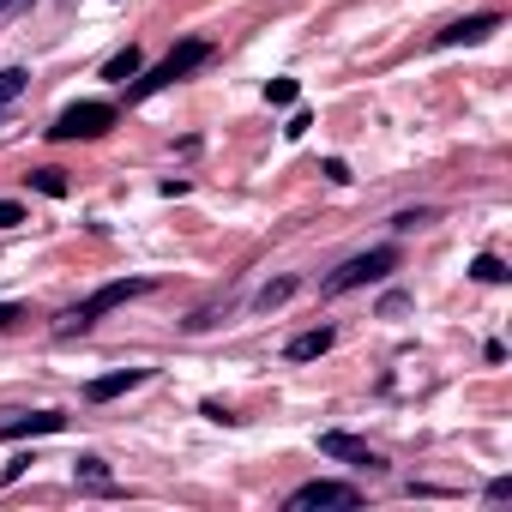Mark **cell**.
Here are the masks:
<instances>
[{"label":"cell","mask_w":512,"mask_h":512,"mask_svg":"<svg viewBox=\"0 0 512 512\" xmlns=\"http://www.w3.org/2000/svg\"><path fill=\"white\" fill-rule=\"evenodd\" d=\"M145 290H151V278H121V284H103V290H91L79 308H67L55 332H61V338H79V332H91L103 314H115L121 302H133V296H145Z\"/></svg>","instance_id":"obj_1"},{"label":"cell","mask_w":512,"mask_h":512,"mask_svg":"<svg viewBox=\"0 0 512 512\" xmlns=\"http://www.w3.org/2000/svg\"><path fill=\"white\" fill-rule=\"evenodd\" d=\"M211 61V49L193 37V43H181V49H169V61H157L151 73H139V79H127V97L139 103V97H157V91H169V85H181L193 67H205Z\"/></svg>","instance_id":"obj_2"},{"label":"cell","mask_w":512,"mask_h":512,"mask_svg":"<svg viewBox=\"0 0 512 512\" xmlns=\"http://www.w3.org/2000/svg\"><path fill=\"white\" fill-rule=\"evenodd\" d=\"M386 272H398V247H368V253L344 260V266L320 284V296H350V290H362V284H380Z\"/></svg>","instance_id":"obj_3"},{"label":"cell","mask_w":512,"mask_h":512,"mask_svg":"<svg viewBox=\"0 0 512 512\" xmlns=\"http://www.w3.org/2000/svg\"><path fill=\"white\" fill-rule=\"evenodd\" d=\"M115 127V103H73V109H61V121L49 127L55 139H103Z\"/></svg>","instance_id":"obj_4"},{"label":"cell","mask_w":512,"mask_h":512,"mask_svg":"<svg viewBox=\"0 0 512 512\" xmlns=\"http://www.w3.org/2000/svg\"><path fill=\"white\" fill-rule=\"evenodd\" d=\"M320 452H326V458H338V464H350V470H386V458H380L374 446H362L356 434H338V428H332V434H320Z\"/></svg>","instance_id":"obj_5"},{"label":"cell","mask_w":512,"mask_h":512,"mask_svg":"<svg viewBox=\"0 0 512 512\" xmlns=\"http://www.w3.org/2000/svg\"><path fill=\"white\" fill-rule=\"evenodd\" d=\"M362 494L350 488V482H302L296 494H290V512H314V506H356Z\"/></svg>","instance_id":"obj_6"},{"label":"cell","mask_w":512,"mask_h":512,"mask_svg":"<svg viewBox=\"0 0 512 512\" xmlns=\"http://www.w3.org/2000/svg\"><path fill=\"white\" fill-rule=\"evenodd\" d=\"M67 416L61 410H37V416H0V440H31V434H61Z\"/></svg>","instance_id":"obj_7"},{"label":"cell","mask_w":512,"mask_h":512,"mask_svg":"<svg viewBox=\"0 0 512 512\" xmlns=\"http://www.w3.org/2000/svg\"><path fill=\"white\" fill-rule=\"evenodd\" d=\"M494 31H500V19H494V13H470V19L446 25L434 43H440V49H464V43H482V37H494Z\"/></svg>","instance_id":"obj_8"},{"label":"cell","mask_w":512,"mask_h":512,"mask_svg":"<svg viewBox=\"0 0 512 512\" xmlns=\"http://www.w3.org/2000/svg\"><path fill=\"white\" fill-rule=\"evenodd\" d=\"M145 380H151V368H115V374L91 380L85 398H91V404H109V398H121V392H133V386H145Z\"/></svg>","instance_id":"obj_9"},{"label":"cell","mask_w":512,"mask_h":512,"mask_svg":"<svg viewBox=\"0 0 512 512\" xmlns=\"http://www.w3.org/2000/svg\"><path fill=\"white\" fill-rule=\"evenodd\" d=\"M332 344H338V332H332V326H314V332L290 338V350H284V356H290V362H314V356H326Z\"/></svg>","instance_id":"obj_10"},{"label":"cell","mask_w":512,"mask_h":512,"mask_svg":"<svg viewBox=\"0 0 512 512\" xmlns=\"http://www.w3.org/2000/svg\"><path fill=\"white\" fill-rule=\"evenodd\" d=\"M139 73H145V55H139L133 43H127V49H121V55L103 67V79H109V85H127V79H139Z\"/></svg>","instance_id":"obj_11"},{"label":"cell","mask_w":512,"mask_h":512,"mask_svg":"<svg viewBox=\"0 0 512 512\" xmlns=\"http://www.w3.org/2000/svg\"><path fill=\"white\" fill-rule=\"evenodd\" d=\"M73 476H79L85 488H97V494H115V482H109V464H103V458H91V452H85V458H73Z\"/></svg>","instance_id":"obj_12"},{"label":"cell","mask_w":512,"mask_h":512,"mask_svg":"<svg viewBox=\"0 0 512 512\" xmlns=\"http://www.w3.org/2000/svg\"><path fill=\"white\" fill-rule=\"evenodd\" d=\"M25 85H31V73H25V67H0V115H7V109L25 97Z\"/></svg>","instance_id":"obj_13"},{"label":"cell","mask_w":512,"mask_h":512,"mask_svg":"<svg viewBox=\"0 0 512 512\" xmlns=\"http://www.w3.org/2000/svg\"><path fill=\"white\" fill-rule=\"evenodd\" d=\"M470 278H476V284H506V278H512V272H506V266H500V260H494V253H482V260H476V266H470Z\"/></svg>","instance_id":"obj_14"},{"label":"cell","mask_w":512,"mask_h":512,"mask_svg":"<svg viewBox=\"0 0 512 512\" xmlns=\"http://www.w3.org/2000/svg\"><path fill=\"white\" fill-rule=\"evenodd\" d=\"M290 296H296V278H278V284H266L260 296H253V302H260V308H284Z\"/></svg>","instance_id":"obj_15"},{"label":"cell","mask_w":512,"mask_h":512,"mask_svg":"<svg viewBox=\"0 0 512 512\" xmlns=\"http://www.w3.org/2000/svg\"><path fill=\"white\" fill-rule=\"evenodd\" d=\"M31 187H37V193H49V199H67V175H61V169H37V175H31Z\"/></svg>","instance_id":"obj_16"},{"label":"cell","mask_w":512,"mask_h":512,"mask_svg":"<svg viewBox=\"0 0 512 512\" xmlns=\"http://www.w3.org/2000/svg\"><path fill=\"white\" fill-rule=\"evenodd\" d=\"M266 103H272V109H290V103H296V79H272V85H266Z\"/></svg>","instance_id":"obj_17"},{"label":"cell","mask_w":512,"mask_h":512,"mask_svg":"<svg viewBox=\"0 0 512 512\" xmlns=\"http://www.w3.org/2000/svg\"><path fill=\"white\" fill-rule=\"evenodd\" d=\"M422 223H434V211H428V205H416V211H398V217H392V229H398V235H410V229H422Z\"/></svg>","instance_id":"obj_18"},{"label":"cell","mask_w":512,"mask_h":512,"mask_svg":"<svg viewBox=\"0 0 512 512\" xmlns=\"http://www.w3.org/2000/svg\"><path fill=\"white\" fill-rule=\"evenodd\" d=\"M25 223V205L19 199H0V229H19Z\"/></svg>","instance_id":"obj_19"},{"label":"cell","mask_w":512,"mask_h":512,"mask_svg":"<svg viewBox=\"0 0 512 512\" xmlns=\"http://www.w3.org/2000/svg\"><path fill=\"white\" fill-rule=\"evenodd\" d=\"M308 127H314V121H308V109H296V115H290V127H284V139H302Z\"/></svg>","instance_id":"obj_20"},{"label":"cell","mask_w":512,"mask_h":512,"mask_svg":"<svg viewBox=\"0 0 512 512\" xmlns=\"http://www.w3.org/2000/svg\"><path fill=\"white\" fill-rule=\"evenodd\" d=\"M326 181H338V187H344V181H350V163H344V157H326Z\"/></svg>","instance_id":"obj_21"},{"label":"cell","mask_w":512,"mask_h":512,"mask_svg":"<svg viewBox=\"0 0 512 512\" xmlns=\"http://www.w3.org/2000/svg\"><path fill=\"white\" fill-rule=\"evenodd\" d=\"M404 308H410V296H404V290H392V296L380 302V314H386V320H392V314H404Z\"/></svg>","instance_id":"obj_22"},{"label":"cell","mask_w":512,"mask_h":512,"mask_svg":"<svg viewBox=\"0 0 512 512\" xmlns=\"http://www.w3.org/2000/svg\"><path fill=\"white\" fill-rule=\"evenodd\" d=\"M488 500H512V476H494L488 482Z\"/></svg>","instance_id":"obj_23"},{"label":"cell","mask_w":512,"mask_h":512,"mask_svg":"<svg viewBox=\"0 0 512 512\" xmlns=\"http://www.w3.org/2000/svg\"><path fill=\"white\" fill-rule=\"evenodd\" d=\"M19 320V302H0V326H13Z\"/></svg>","instance_id":"obj_24"},{"label":"cell","mask_w":512,"mask_h":512,"mask_svg":"<svg viewBox=\"0 0 512 512\" xmlns=\"http://www.w3.org/2000/svg\"><path fill=\"white\" fill-rule=\"evenodd\" d=\"M13 7H25V0H13Z\"/></svg>","instance_id":"obj_25"}]
</instances>
